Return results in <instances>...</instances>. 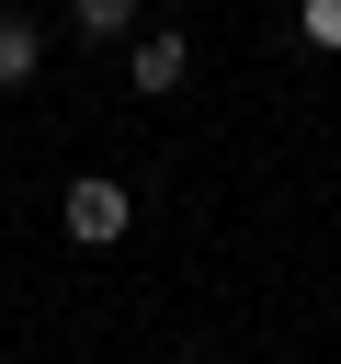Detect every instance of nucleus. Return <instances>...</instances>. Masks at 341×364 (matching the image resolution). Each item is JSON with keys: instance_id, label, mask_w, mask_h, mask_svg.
Wrapping results in <instances>:
<instances>
[{"instance_id": "obj_5", "label": "nucleus", "mask_w": 341, "mask_h": 364, "mask_svg": "<svg viewBox=\"0 0 341 364\" xmlns=\"http://www.w3.org/2000/svg\"><path fill=\"white\" fill-rule=\"evenodd\" d=\"M296 34H307V46H341V0H307V11H296Z\"/></svg>"}, {"instance_id": "obj_4", "label": "nucleus", "mask_w": 341, "mask_h": 364, "mask_svg": "<svg viewBox=\"0 0 341 364\" xmlns=\"http://www.w3.org/2000/svg\"><path fill=\"white\" fill-rule=\"evenodd\" d=\"M68 11H80V34H125L136 23V0H68Z\"/></svg>"}, {"instance_id": "obj_2", "label": "nucleus", "mask_w": 341, "mask_h": 364, "mask_svg": "<svg viewBox=\"0 0 341 364\" xmlns=\"http://www.w3.org/2000/svg\"><path fill=\"white\" fill-rule=\"evenodd\" d=\"M182 68H193L182 34H136V46H125V80H136V91H182Z\"/></svg>"}, {"instance_id": "obj_1", "label": "nucleus", "mask_w": 341, "mask_h": 364, "mask_svg": "<svg viewBox=\"0 0 341 364\" xmlns=\"http://www.w3.org/2000/svg\"><path fill=\"white\" fill-rule=\"evenodd\" d=\"M125 216H136V205H125V182H102V171H91V182H68V239H80V250H114V239H125Z\"/></svg>"}, {"instance_id": "obj_3", "label": "nucleus", "mask_w": 341, "mask_h": 364, "mask_svg": "<svg viewBox=\"0 0 341 364\" xmlns=\"http://www.w3.org/2000/svg\"><path fill=\"white\" fill-rule=\"evenodd\" d=\"M34 57H45V34H34L23 11H0V91H23V80H34Z\"/></svg>"}]
</instances>
